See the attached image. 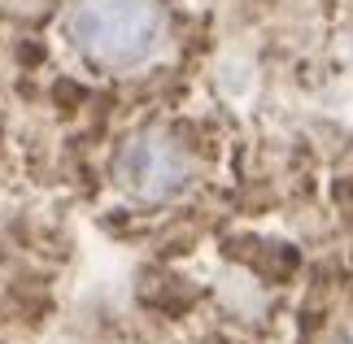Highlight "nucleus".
Returning <instances> with one entry per match:
<instances>
[{"instance_id": "obj_1", "label": "nucleus", "mask_w": 353, "mask_h": 344, "mask_svg": "<svg viewBox=\"0 0 353 344\" xmlns=\"http://www.w3.org/2000/svg\"><path fill=\"white\" fill-rule=\"evenodd\" d=\"M65 35L101 70H135L161 52L166 18L157 0H74Z\"/></svg>"}, {"instance_id": "obj_2", "label": "nucleus", "mask_w": 353, "mask_h": 344, "mask_svg": "<svg viewBox=\"0 0 353 344\" xmlns=\"http://www.w3.org/2000/svg\"><path fill=\"white\" fill-rule=\"evenodd\" d=\"M192 161L183 144L166 131H135L114 157V179L118 188L135 201H170L174 192L188 188Z\"/></svg>"}, {"instance_id": "obj_3", "label": "nucleus", "mask_w": 353, "mask_h": 344, "mask_svg": "<svg viewBox=\"0 0 353 344\" xmlns=\"http://www.w3.org/2000/svg\"><path fill=\"white\" fill-rule=\"evenodd\" d=\"M341 344H349V340H341Z\"/></svg>"}]
</instances>
